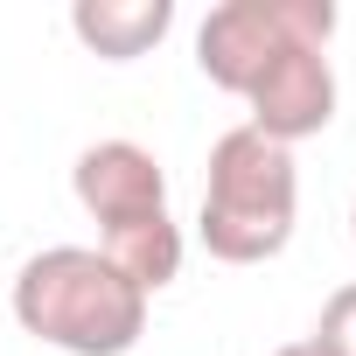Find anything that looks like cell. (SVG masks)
<instances>
[{
    "label": "cell",
    "instance_id": "3",
    "mask_svg": "<svg viewBox=\"0 0 356 356\" xmlns=\"http://www.w3.org/2000/svg\"><path fill=\"white\" fill-rule=\"evenodd\" d=\"M328 35H335V0H224L196 29V70L217 91L245 98L280 49L293 42L328 49Z\"/></svg>",
    "mask_w": 356,
    "mask_h": 356
},
{
    "label": "cell",
    "instance_id": "10",
    "mask_svg": "<svg viewBox=\"0 0 356 356\" xmlns=\"http://www.w3.org/2000/svg\"><path fill=\"white\" fill-rule=\"evenodd\" d=\"M349 238H356V210H349Z\"/></svg>",
    "mask_w": 356,
    "mask_h": 356
},
{
    "label": "cell",
    "instance_id": "6",
    "mask_svg": "<svg viewBox=\"0 0 356 356\" xmlns=\"http://www.w3.org/2000/svg\"><path fill=\"white\" fill-rule=\"evenodd\" d=\"M168 29H175V0H77L70 8V35L105 63H133L161 49Z\"/></svg>",
    "mask_w": 356,
    "mask_h": 356
},
{
    "label": "cell",
    "instance_id": "5",
    "mask_svg": "<svg viewBox=\"0 0 356 356\" xmlns=\"http://www.w3.org/2000/svg\"><path fill=\"white\" fill-rule=\"evenodd\" d=\"M70 189H77V203H84V217L98 231L168 217V168L140 140H91L77 154V168H70Z\"/></svg>",
    "mask_w": 356,
    "mask_h": 356
},
{
    "label": "cell",
    "instance_id": "9",
    "mask_svg": "<svg viewBox=\"0 0 356 356\" xmlns=\"http://www.w3.org/2000/svg\"><path fill=\"white\" fill-rule=\"evenodd\" d=\"M273 356H321V349H314V342L300 335V342H286V349H273Z\"/></svg>",
    "mask_w": 356,
    "mask_h": 356
},
{
    "label": "cell",
    "instance_id": "7",
    "mask_svg": "<svg viewBox=\"0 0 356 356\" xmlns=\"http://www.w3.org/2000/svg\"><path fill=\"white\" fill-rule=\"evenodd\" d=\"M98 252L112 259V273L133 286V293H161L182 280V224L175 217H140V224H119V231H98Z\"/></svg>",
    "mask_w": 356,
    "mask_h": 356
},
{
    "label": "cell",
    "instance_id": "4",
    "mask_svg": "<svg viewBox=\"0 0 356 356\" xmlns=\"http://www.w3.org/2000/svg\"><path fill=\"white\" fill-rule=\"evenodd\" d=\"M335 63H328V49H314V42H293V49H280L266 70H259V84L245 91V105H252V133H266V140H280V147H300V140H314V133H328V119H335Z\"/></svg>",
    "mask_w": 356,
    "mask_h": 356
},
{
    "label": "cell",
    "instance_id": "2",
    "mask_svg": "<svg viewBox=\"0 0 356 356\" xmlns=\"http://www.w3.org/2000/svg\"><path fill=\"white\" fill-rule=\"evenodd\" d=\"M300 217V168L293 147L231 126L210 147V175H203V210H196V238L210 259L224 266H266L286 252Z\"/></svg>",
    "mask_w": 356,
    "mask_h": 356
},
{
    "label": "cell",
    "instance_id": "1",
    "mask_svg": "<svg viewBox=\"0 0 356 356\" xmlns=\"http://www.w3.org/2000/svg\"><path fill=\"white\" fill-rule=\"evenodd\" d=\"M22 335L63 356H126L147 335V293H133L98 245H49L15 273Z\"/></svg>",
    "mask_w": 356,
    "mask_h": 356
},
{
    "label": "cell",
    "instance_id": "8",
    "mask_svg": "<svg viewBox=\"0 0 356 356\" xmlns=\"http://www.w3.org/2000/svg\"><path fill=\"white\" fill-rule=\"evenodd\" d=\"M307 342H314L321 356H356V280L335 286V293L321 300V321H314Z\"/></svg>",
    "mask_w": 356,
    "mask_h": 356
}]
</instances>
